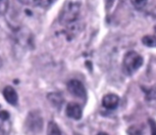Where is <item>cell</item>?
<instances>
[{
	"label": "cell",
	"instance_id": "1",
	"mask_svg": "<svg viewBox=\"0 0 156 135\" xmlns=\"http://www.w3.org/2000/svg\"><path fill=\"white\" fill-rule=\"evenodd\" d=\"M81 10L80 1H66L59 13V22L62 25L68 26L76 22Z\"/></svg>",
	"mask_w": 156,
	"mask_h": 135
},
{
	"label": "cell",
	"instance_id": "2",
	"mask_svg": "<svg viewBox=\"0 0 156 135\" xmlns=\"http://www.w3.org/2000/svg\"><path fill=\"white\" fill-rule=\"evenodd\" d=\"M143 64V58L138 52L129 51L125 53L122 62V70L126 76H132Z\"/></svg>",
	"mask_w": 156,
	"mask_h": 135
},
{
	"label": "cell",
	"instance_id": "3",
	"mask_svg": "<svg viewBox=\"0 0 156 135\" xmlns=\"http://www.w3.org/2000/svg\"><path fill=\"white\" fill-rule=\"evenodd\" d=\"M67 89L68 91L74 97L78 98L86 99L87 98V89L84 84L76 79H72L67 83Z\"/></svg>",
	"mask_w": 156,
	"mask_h": 135
},
{
	"label": "cell",
	"instance_id": "4",
	"mask_svg": "<svg viewBox=\"0 0 156 135\" xmlns=\"http://www.w3.org/2000/svg\"><path fill=\"white\" fill-rule=\"evenodd\" d=\"M26 126L28 129L31 131L38 132L42 128V119L41 116L37 111H33L29 114L27 120H26Z\"/></svg>",
	"mask_w": 156,
	"mask_h": 135
},
{
	"label": "cell",
	"instance_id": "5",
	"mask_svg": "<svg viewBox=\"0 0 156 135\" xmlns=\"http://www.w3.org/2000/svg\"><path fill=\"white\" fill-rule=\"evenodd\" d=\"M65 113H66L68 118L78 120L82 118L83 111H82V108L79 104L74 103V102H71L67 105Z\"/></svg>",
	"mask_w": 156,
	"mask_h": 135
},
{
	"label": "cell",
	"instance_id": "6",
	"mask_svg": "<svg viewBox=\"0 0 156 135\" xmlns=\"http://www.w3.org/2000/svg\"><path fill=\"white\" fill-rule=\"evenodd\" d=\"M119 104V98L115 94H107L102 98V106L108 110H113L118 108Z\"/></svg>",
	"mask_w": 156,
	"mask_h": 135
},
{
	"label": "cell",
	"instance_id": "7",
	"mask_svg": "<svg viewBox=\"0 0 156 135\" xmlns=\"http://www.w3.org/2000/svg\"><path fill=\"white\" fill-rule=\"evenodd\" d=\"M3 96L9 104H10L12 106L17 105L19 98H18V94H17L16 90L14 89V87H12L10 86L6 87L3 90Z\"/></svg>",
	"mask_w": 156,
	"mask_h": 135
},
{
	"label": "cell",
	"instance_id": "8",
	"mask_svg": "<svg viewBox=\"0 0 156 135\" xmlns=\"http://www.w3.org/2000/svg\"><path fill=\"white\" fill-rule=\"evenodd\" d=\"M9 113L6 110L0 111V135H7L9 131Z\"/></svg>",
	"mask_w": 156,
	"mask_h": 135
},
{
	"label": "cell",
	"instance_id": "9",
	"mask_svg": "<svg viewBox=\"0 0 156 135\" xmlns=\"http://www.w3.org/2000/svg\"><path fill=\"white\" fill-rule=\"evenodd\" d=\"M48 99L50 102L56 108H61L63 103V98L62 94L59 93H51L48 95Z\"/></svg>",
	"mask_w": 156,
	"mask_h": 135
},
{
	"label": "cell",
	"instance_id": "10",
	"mask_svg": "<svg viewBox=\"0 0 156 135\" xmlns=\"http://www.w3.org/2000/svg\"><path fill=\"white\" fill-rule=\"evenodd\" d=\"M47 135H62L61 130L55 121H50L47 127Z\"/></svg>",
	"mask_w": 156,
	"mask_h": 135
},
{
	"label": "cell",
	"instance_id": "11",
	"mask_svg": "<svg viewBox=\"0 0 156 135\" xmlns=\"http://www.w3.org/2000/svg\"><path fill=\"white\" fill-rule=\"evenodd\" d=\"M141 41L147 47H150V48L156 47V40L154 39L152 35H145L144 37H142Z\"/></svg>",
	"mask_w": 156,
	"mask_h": 135
},
{
	"label": "cell",
	"instance_id": "12",
	"mask_svg": "<svg viewBox=\"0 0 156 135\" xmlns=\"http://www.w3.org/2000/svg\"><path fill=\"white\" fill-rule=\"evenodd\" d=\"M143 91L145 92L146 99L149 101H152L156 99V88L151 87V88H143Z\"/></svg>",
	"mask_w": 156,
	"mask_h": 135
},
{
	"label": "cell",
	"instance_id": "13",
	"mask_svg": "<svg viewBox=\"0 0 156 135\" xmlns=\"http://www.w3.org/2000/svg\"><path fill=\"white\" fill-rule=\"evenodd\" d=\"M127 133H128V135H144L142 129H140V127L137 126V125H133V126H130L129 128H128Z\"/></svg>",
	"mask_w": 156,
	"mask_h": 135
},
{
	"label": "cell",
	"instance_id": "14",
	"mask_svg": "<svg viewBox=\"0 0 156 135\" xmlns=\"http://www.w3.org/2000/svg\"><path fill=\"white\" fill-rule=\"evenodd\" d=\"M148 3H149L148 1H131V4H132V5L134 6V8L137 9L138 10L143 9L147 6Z\"/></svg>",
	"mask_w": 156,
	"mask_h": 135
},
{
	"label": "cell",
	"instance_id": "15",
	"mask_svg": "<svg viewBox=\"0 0 156 135\" xmlns=\"http://www.w3.org/2000/svg\"><path fill=\"white\" fill-rule=\"evenodd\" d=\"M9 1H0V15H4L9 9Z\"/></svg>",
	"mask_w": 156,
	"mask_h": 135
},
{
	"label": "cell",
	"instance_id": "16",
	"mask_svg": "<svg viewBox=\"0 0 156 135\" xmlns=\"http://www.w3.org/2000/svg\"><path fill=\"white\" fill-rule=\"evenodd\" d=\"M149 124L151 128V135H156V122L153 119H149Z\"/></svg>",
	"mask_w": 156,
	"mask_h": 135
},
{
	"label": "cell",
	"instance_id": "17",
	"mask_svg": "<svg viewBox=\"0 0 156 135\" xmlns=\"http://www.w3.org/2000/svg\"><path fill=\"white\" fill-rule=\"evenodd\" d=\"M32 3L35 5H40L41 8H46V7H49L50 5H51L53 2L52 1H33Z\"/></svg>",
	"mask_w": 156,
	"mask_h": 135
},
{
	"label": "cell",
	"instance_id": "18",
	"mask_svg": "<svg viewBox=\"0 0 156 135\" xmlns=\"http://www.w3.org/2000/svg\"><path fill=\"white\" fill-rule=\"evenodd\" d=\"M97 135H108V133H106V132H98Z\"/></svg>",
	"mask_w": 156,
	"mask_h": 135
},
{
	"label": "cell",
	"instance_id": "19",
	"mask_svg": "<svg viewBox=\"0 0 156 135\" xmlns=\"http://www.w3.org/2000/svg\"><path fill=\"white\" fill-rule=\"evenodd\" d=\"M154 37V39L156 40V26L154 27V35H152Z\"/></svg>",
	"mask_w": 156,
	"mask_h": 135
},
{
	"label": "cell",
	"instance_id": "20",
	"mask_svg": "<svg viewBox=\"0 0 156 135\" xmlns=\"http://www.w3.org/2000/svg\"><path fill=\"white\" fill-rule=\"evenodd\" d=\"M152 13H153V15H156V9H155V11H153Z\"/></svg>",
	"mask_w": 156,
	"mask_h": 135
},
{
	"label": "cell",
	"instance_id": "21",
	"mask_svg": "<svg viewBox=\"0 0 156 135\" xmlns=\"http://www.w3.org/2000/svg\"><path fill=\"white\" fill-rule=\"evenodd\" d=\"M1 63H2V62H1V60H0V66H1Z\"/></svg>",
	"mask_w": 156,
	"mask_h": 135
}]
</instances>
